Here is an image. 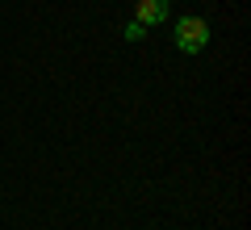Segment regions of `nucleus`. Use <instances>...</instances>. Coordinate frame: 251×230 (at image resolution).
<instances>
[{"instance_id": "nucleus-1", "label": "nucleus", "mask_w": 251, "mask_h": 230, "mask_svg": "<svg viewBox=\"0 0 251 230\" xmlns=\"http://www.w3.org/2000/svg\"><path fill=\"white\" fill-rule=\"evenodd\" d=\"M205 42H209V26L201 17H180L176 21V46L184 54H197V51H205Z\"/></svg>"}, {"instance_id": "nucleus-2", "label": "nucleus", "mask_w": 251, "mask_h": 230, "mask_svg": "<svg viewBox=\"0 0 251 230\" xmlns=\"http://www.w3.org/2000/svg\"><path fill=\"white\" fill-rule=\"evenodd\" d=\"M168 0H138L134 4V21L138 26H159V21H168Z\"/></svg>"}, {"instance_id": "nucleus-3", "label": "nucleus", "mask_w": 251, "mask_h": 230, "mask_svg": "<svg viewBox=\"0 0 251 230\" xmlns=\"http://www.w3.org/2000/svg\"><path fill=\"white\" fill-rule=\"evenodd\" d=\"M126 38H130V42H143V38H147V26H138V21H130V26H126Z\"/></svg>"}]
</instances>
